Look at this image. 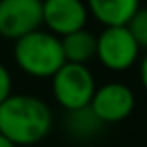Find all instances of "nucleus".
<instances>
[{
	"mask_svg": "<svg viewBox=\"0 0 147 147\" xmlns=\"http://www.w3.org/2000/svg\"><path fill=\"white\" fill-rule=\"evenodd\" d=\"M11 90H13V78H11V73H9V69L0 61V104L13 95Z\"/></svg>",
	"mask_w": 147,
	"mask_h": 147,
	"instance_id": "obj_12",
	"label": "nucleus"
},
{
	"mask_svg": "<svg viewBox=\"0 0 147 147\" xmlns=\"http://www.w3.org/2000/svg\"><path fill=\"white\" fill-rule=\"evenodd\" d=\"M140 47L127 26H110L97 36V60L110 71H127L140 58Z\"/></svg>",
	"mask_w": 147,
	"mask_h": 147,
	"instance_id": "obj_4",
	"label": "nucleus"
},
{
	"mask_svg": "<svg viewBox=\"0 0 147 147\" xmlns=\"http://www.w3.org/2000/svg\"><path fill=\"white\" fill-rule=\"evenodd\" d=\"M140 80H142L144 90L147 91V52H145V56L142 58V61H140Z\"/></svg>",
	"mask_w": 147,
	"mask_h": 147,
	"instance_id": "obj_13",
	"label": "nucleus"
},
{
	"mask_svg": "<svg viewBox=\"0 0 147 147\" xmlns=\"http://www.w3.org/2000/svg\"><path fill=\"white\" fill-rule=\"evenodd\" d=\"M43 26V0H0V37L17 41Z\"/></svg>",
	"mask_w": 147,
	"mask_h": 147,
	"instance_id": "obj_5",
	"label": "nucleus"
},
{
	"mask_svg": "<svg viewBox=\"0 0 147 147\" xmlns=\"http://www.w3.org/2000/svg\"><path fill=\"white\" fill-rule=\"evenodd\" d=\"M88 17L84 0H43V26L58 37L86 28Z\"/></svg>",
	"mask_w": 147,
	"mask_h": 147,
	"instance_id": "obj_7",
	"label": "nucleus"
},
{
	"mask_svg": "<svg viewBox=\"0 0 147 147\" xmlns=\"http://www.w3.org/2000/svg\"><path fill=\"white\" fill-rule=\"evenodd\" d=\"M104 123L93 114L90 106L80 108L75 112H67V132L75 140H91L102 130Z\"/></svg>",
	"mask_w": 147,
	"mask_h": 147,
	"instance_id": "obj_10",
	"label": "nucleus"
},
{
	"mask_svg": "<svg viewBox=\"0 0 147 147\" xmlns=\"http://www.w3.org/2000/svg\"><path fill=\"white\" fill-rule=\"evenodd\" d=\"M13 60L17 67L32 78H52L65 63L61 39L39 28L15 41Z\"/></svg>",
	"mask_w": 147,
	"mask_h": 147,
	"instance_id": "obj_2",
	"label": "nucleus"
},
{
	"mask_svg": "<svg viewBox=\"0 0 147 147\" xmlns=\"http://www.w3.org/2000/svg\"><path fill=\"white\" fill-rule=\"evenodd\" d=\"M0 147H17V145H15L11 140H7L6 136H2V134H0Z\"/></svg>",
	"mask_w": 147,
	"mask_h": 147,
	"instance_id": "obj_14",
	"label": "nucleus"
},
{
	"mask_svg": "<svg viewBox=\"0 0 147 147\" xmlns=\"http://www.w3.org/2000/svg\"><path fill=\"white\" fill-rule=\"evenodd\" d=\"M127 28L130 30L132 37L136 39L138 47L147 52V7H140L136 11V15L129 21Z\"/></svg>",
	"mask_w": 147,
	"mask_h": 147,
	"instance_id": "obj_11",
	"label": "nucleus"
},
{
	"mask_svg": "<svg viewBox=\"0 0 147 147\" xmlns=\"http://www.w3.org/2000/svg\"><path fill=\"white\" fill-rule=\"evenodd\" d=\"M90 15L97 22L110 26H127L140 9V0H84Z\"/></svg>",
	"mask_w": 147,
	"mask_h": 147,
	"instance_id": "obj_8",
	"label": "nucleus"
},
{
	"mask_svg": "<svg viewBox=\"0 0 147 147\" xmlns=\"http://www.w3.org/2000/svg\"><path fill=\"white\" fill-rule=\"evenodd\" d=\"M134 91L123 82H106L97 86L90 108L104 125L121 123L134 112Z\"/></svg>",
	"mask_w": 147,
	"mask_h": 147,
	"instance_id": "obj_6",
	"label": "nucleus"
},
{
	"mask_svg": "<svg viewBox=\"0 0 147 147\" xmlns=\"http://www.w3.org/2000/svg\"><path fill=\"white\" fill-rule=\"evenodd\" d=\"M52 129L49 104L34 95H11L0 104V134L17 147L43 142Z\"/></svg>",
	"mask_w": 147,
	"mask_h": 147,
	"instance_id": "obj_1",
	"label": "nucleus"
},
{
	"mask_svg": "<svg viewBox=\"0 0 147 147\" xmlns=\"http://www.w3.org/2000/svg\"><path fill=\"white\" fill-rule=\"evenodd\" d=\"M50 82H52L54 100L67 112L90 106L97 90L95 76L88 65L67 63V61L50 78Z\"/></svg>",
	"mask_w": 147,
	"mask_h": 147,
	"instance_id": "obj_3",
	"label": "nucleus"
},
{
	"mask_svg": "<svg viewBox=\"0 0 147 147\" xmlns=\"http://www.w3.org/2000/svg\"><path fill=\"white\" fill-rule=\"evenodd\" d=\"M60 39L67 63L88 65L93 58H97V36L91 34L90 30L82 28L78 32L60 37Z\"/></svg>",
	"mask_w": 147,
	"mask_h": 147,
	"instance_id": "obj_9",
	"label": "nucleus"
}]
</instances>
